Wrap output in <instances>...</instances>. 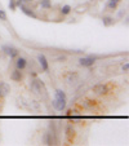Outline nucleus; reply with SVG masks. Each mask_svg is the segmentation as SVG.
<instances>
[{
	"mask_svg": "<svg viewBox=\"0 0 129 146\" xmlns=\"http://www.w3.org/2000/svg\"><path fill=\"white\" fill-rule=\"evenodd\" d=\"M30 91L32 94L40 97V98H47L48 97V91L45 87L44 82L40 80L39 78H34L30 82Z\"/></svg>",
	"mask_w": 129,
	"mask_h": 146,
	"instance_id": "obj_1",
	"label": "nucleus"
},
{
	"mask_svg": "<svg viewBox=\"0 0 129 146\" xmlns=\"http://www.w3.org/2000/svg\"><path fill=\"white\" fill-rule=\"evenodd\" d=\"M41 141H43V143L44 145H58L60 143V138L57 137V133L53 132V131H48V132H45L44 135H43V137H41Z\"/></svg>",
	"mask_w": 129,
	"mask_h": 146,
	"instance_id": "obj_2",
	"label": "nucleus"
},
{
	"mask_svg": "<svg viewBox=\"0 0 129 146\" xmlns=\"http://www.w3.org/2000/svg\"><path fill=\"white\" fill-rule=\"evenodd\" d=\"M92 92H93L96 96H99V97H103V96H107V94L110 93V87L107 86V84H103V83H98L96 86H93L92 88Z\"/></svg>",
	"mask_w": 129,
	"mask_h": 146,
	"instance_id": "obj_3",
	"label": "nucleus"
},
{
	"mask_svg": "<svg viewBox=\"0 0 129 146\" xmlns=\"http://www.w3.org/2000/svg\"><path fill=\"white\" fill-rule=\"evenodd\" d=\"M63 80L69 86H76L77 83L80 82V75L76 71H67L66 74L63 75Z\"/></svg>",
	"mask_w": 129,
	"mask_h": 146,
	"instance_id": "obj_4",
	"label": "nucleus"
},
{
	"mask_svg": "<svg viewBox=\"0 0 129 146\" xmlns=\"http://www.w3.org/2000/svg\"><path fill=\"white\" fill-rule=\"evenodd\" d=\"M1 50H3L4 54H5L7 57H9L11 60H14L16 57H18L19 56V50L17 49L16 47H13V45L4 44L3 47H1Z\"/></svg>",
	"mask_w": 129,
	"mask_h": 146,
	"instance_id": "obj_5",
	"label": "nucleus"
},
{
	"mask_svg": "<svg viewBox=\"0 0 129 146\" xmlns=\"http://www.w3.org/2000/svg\"><path fill=\"white\" fill-rule=\"evenodd\" d=\"M52 106L54 108V110L63 111L67 106V98H63V97H54L52 101Z\"/></svg>",
	"mask_w": 129,
	"mask_h": 146,
	"instance_id": "obj_6",
	"label": "nucleus"
},
{
	"mask_svg": "<svg viewBox=\"0 0 129 146\" xmlns=\"http://www.w3.org/2000/svg\"><path fill=\"white\" fill-rule=\"evenodd\" d=\"M98 106V102L96 100H92V98H84L81 101V108L84 110H88V111H93L97 109Z\"/></svg>",
	"mask_w": 129,
	"mask_h": 146,
	"instance_id": "obj_7",
	"label": "nucleus"
},
{
	"mask_svg": "<svg viewBox=\"0 0 129 146\" xmlns=\"http://www.w3.org/2000/svg\"><path fill=\"white\" fill-rule=\"evenodd\" d=\"M96 64V57L93 56H87V57L79 58V65L83 67H92Z\"/></svg>",
	"mask_w": 129,
	"mask_h": 146,
	"instance_id": "obj_8",
	"label": "nucleus"
},
{
	"mask_svg": "<svg viewBox=\"0 0 129 146\" xmlns=\"http://www.w3.org/2000/svg\"><path fill=\"white\" fill-rule=\"evenodd\" d=\"M65 137H66V140L69 141V142H72V141L75 140V137H76V131L72 127V124H67L66 125V128H65Z\"/></svg>",
	"mask_w": 129,
	"mask_h": 146,
	"instance_id": "obj_9",
	"label": "nucleus"
},
{
	"mask_svg": "<svg viewBox=\"0 0 129 146\" xmlns=\"http://www.w3.org/2000/svg\"><path fill=\"white\" fill-rule=\"evenodd\" d=\"M38 62L39 65H40V69L41 71H44V72H48L49 71V62H48L47 57H45L44 54H38Z\"/></svg>",
	"mask_w": 129,
	"mask_h": 146,
	"instance_id": "obj_10",
	"label": "nucleus"
},
{
	"mask_svg": "<svg viewBox=\"0 0 129 146\" xmlns=\"http://www.w3.org/2000/svg\"><path fill=\"white\" fill-rule=\"evenodd\" d=\"M14 66H16V69H18V70H21V71H23V70L27 67V64H28V61H27V58H25V57H16L14 58Z\"/></svg>",
	"mask_w": 129,
	"mask_h": 146,
	"instance_id": "obj_11",
	"label": "nucleus"
},
{
	"mask_svg": "<svg viewBox=\"0 0 129 146\" xmlns=\"http://www.w3.org/2000/svg\"><path fill=\"white\" fill-rule=\"evenodd\" d=\"M18 8H21L22 13H23V14H26L27 17H30V18H34V19H38V14H36V12L34 11V9H31L30 7L25 5V3H23L22 5H19Z\"/></svg>",
	"mask_w": 129,
	"mask_h": 146,
	"instance_id": "obj_12",
	"label": "nucleus"
},
{
	"mask_svg": "<svg viewBox=\"0 0 129 146\" xmlns=\"http://www.w3.org/2000/svg\"><path fill=\"white\" fill-rule=\"evenodd\" d=\"M11 79L13 80V82H17V83L22 82V80H23L22 71H21V70H18V69H14L13 71L11 72Z\"/></svg>",
	"mask_w": 129,
	"mask_h": 146,
	"instance_id": "obj_13",
	"label": "nucleus"
},
{
	"mask_svg": "<svg viewBox=\"0 0 129 146\" xmlns=\"http://www.w3.org/2000/svg\"><path fill=\"white\" fill-rule=\"evenodd\" d=\"M11 93V86L5 82H0V94L3 97H7Z\"/></svg>",
	"mask_w": 129,
	"mask_h": 146,
	"instance_id": "obj_14",
	"label": "nucleus"
},
{
	"mask_svg": "<svg viewBox=\"0 0 129 146\" xmlns=\"http://www.w3.org/2000/svg\"><path fill=\"white\" fill-rule=\"evenodd\" d=\"M102 23H103V26H106V27H110V26H114L115 25V18H114L112 16H103L102 17Z\"/></svg>",
	"mask_w": 129,
	"mask_h": 146,
	"instance_id": "obj_15",
	"label": "nucleus"
},
{
	"mask_svg": "<svg viewBox=\"0 0 129 146\" xmlns=\"http://www.w3.org/2000/svg\"><path fill=\"white\" fill-rule=\"evenodd\" d=\"M71 12H72V7L69 5V4H66V5H62V7H61V9H60L61 16H69Z\"/></svg>",
	"mask_w": 129,
	"mask_h": 146,
	"instance_id": "obj_16",
	"label": "nucleus"
},
{
	"mask_svg": "<svg viewBox=\"0 0 129 146\" xmlns=\"http://www.w3.org/2000/svg\"><path fill=\"white\" fill-rule=\"evenodd\" d=\"M40 8L41 9H50L52 8V1H50V0H40Z\"/></svg>",
	"mask_w": 129,
	"mask_h": 146,
	"instance_id": "obj_17",
	"label": "nucleus"
},
{
	"mask_svg": "<svg viewBox=\"0 0 129 146\" xmlns=\"http://www.w3.org/2000/svg\"><path fill=\"white\" fill-rule=\"evenodd\" d=\"M118 5H119V3L108 0V1H107V4H106V8L108 9V11H116V9H118Z\"/></svg>",
	"mask_w": 129,
	"mask_h": 146,
	"instance_id": "obj_18",
	"label": "nucleus"
},
{
	"mask_svg": "<svg viewBox=\"0 0 129 146\" xmlns=\"http://www.w3.org/2000/svg\"><path fill=\"white\" fill-rule=\"evenodd\" d=\"M8 8L11 9V11H16V8H17V5H16V0H9Z\"/></svg>",
	"mask_w": 129,
	"mask_h": 146,
	"instance_id": "obj_19",
	"label": "nucleus"
},
{
	"mask_svg": "<svg viewBox=\"0 0 129 146\" xmlns=\"http://www.w3.org/2000/svg\"><path fill=\"white\" fill-rule=\"evenodd\" d=\"M77 114H79V111L75 110V109H70V110H67V116H76Z\"/></svg>",
	"mask_w": 129,
	"mask_h": 146,
	"instance_id": "obj_20",
	"label": "nucleus"
},
{
	"mask_svg": "<svg viewBox=\"0 0 129 146\" xmlns=\"http://www.w3.org/2000/svg\"><path fill=\"white\" fill-rule=\"evenodd\" d=\"M66 60H67V57L65 54H60L56 57V61H57V62H65Z\"/></svg>",
	"mask_w": 129,
	"mask_h": 146,
	"instance_id": "obj_21",
	"label": "nucleus"
},
{
	"mask_svg": "<svg viewBox=\"0 0 129 146\" xmlns=\"http://www.w3.org/2000/svg\"><path fill=\"white\" fill-rule=\"evenodd\" d=\"M0 19H1V21H7V19H8L7 13H5V11H4V9H0Z\"/></svg>",
	"mask_w": 129,
	"mask_h": 146,
	"instance_id": "obj_22",
	"label": "nucleus"
},
{
	"mask_svg": "<svg viewBox=\"0 0 129 146\" xmlns=\"http://www.w3.org/2000/svg\"><path fill=\"white\" fill-rule=\"evenodd\" d=\"M121 70H123V72H128L129 71V64L128 62H125V64L121 66Z\"/></svg>",
	"mask_w": 129,
	"mask_h": 146,
	"instance_id": "obj_23",
	"label": "nucleus"
},
{
	"mask_svg": "<svg viewBox=\"0 0 129 146\" xmlns=\"http://www.w3.org/2000/svg\"><path fill=\"white\" fill-rule=\"evenodd\" d=\"M5 58H7V56L4 54V52H3V50L0 49V61H4V60H5Z\"/></svg>",
	"mask_w": 129,
	"mask_h": 146,
	"instance_id": "obj_24",
	"label": "nucleus"
},
{
	"mask_svg": "<svg viewBox=\"0 0 129 146\" xmlns=\"http://www.w3.org/2000/svg\"><path fill=\"white\" fill-rule=\"evenodd\" d=\"M25 3V1H23V0H16V5L17 7H19V5H22V4Z\"/></svg>",
	"mask_w": 129,
	"mask_h": 146,
	"instance_id": "obj_25",
	"label": "nucleus"
},
{
	"mask_svg": "<svg viewBox=\"0 0 129 146\" xmlns=\"http://www.w3.org/2000/svg\"><path fill=\"white\" fill-rule=\"evenodd\" d=\"M25 3H32V1H35V0H23Z\"/></svg>",
	"mask_w": 129,
	"mask_h": 146,
	"instance_id": "obj_26",
	"label": "nucleus"
},
{
	"mask_svg": "<svg viewBox=\"0 0 129 146\" xmlns=\"http://www.w3.org/2000/svg\"><path fill=\"white\" fill-rule=\"evenodd\" d=\"M3 98H4V97L1 96V94H0V104H1V101H3Z\"/></svg>",
	"mask_w": 129,
	"mask_h": 146,
	"instance_id": "obj_27",
	"label": "nucleus"
},
{
	"mask_svg": "<svg viewBox=\"0 0 129 146\" xmlns=\"http://www.w3.org/2000/svg\"><path fill=\"white\" fill-rule=\"evenodd\" d=\"M111 1H116V3H119V1H120V0H111Z\"/></svg>",
	"mask_w": 129,
	"mask_h": 146,
	"instance_id": "obj_28",
	"label": "nucleus"
},
{
	"mask_svg": "<svg viewBox=\"0 0 129 146\" xmlns=\"http://www.w3.org/2000/svg\"><path fill=\"white\" fill-rule=\"evenodd\" d=\"M91 1H96V0H91Z\"/></svg>",
	"mask_w": 129,
	"mask_h": 146,
	"instance_id": "obj_29",
	"label": "nucleus"
},
{
	"mask_svg": "<svg viewBox=\"0 0 129 146\" xmlns=\"http://www.w3.org/2000/svg\"><path fill=\"white\" fill-rule=\"evenodd\" d=\"M39 1H40V0H39Z\"/></svg>",
	"mask_w": 129,
	"mask_h": 146,
	"instance_id": "obj_30",
	"label": "nucleus"
}]
</instances>
